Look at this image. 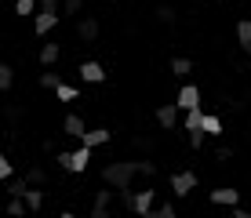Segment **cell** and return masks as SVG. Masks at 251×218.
<instances>
[{
  "mask_svg": "<svg viewBox=\"0 0 251 218\" xmlns=\"http://www.w3.org/2000/svg\"><path fill=\"white\" fill-rule=\"evenodd\" d=\"M237 40H240V51L251 55V19H240L237 22Z\"/></svg>",
  "mask_w": 251,
  "mask_h": 218,
  "instance_id": "cell-16",
  "label": "cell"
},
{
  "mask_svg": "<svg viewBox=\"0 0 251 218\" xmlns=\"http://www.w3.org/2000/svg\"><path fill=\"white\" fill-rule=\"evenodd\" d=\"M135 196H138V189H120V207H124V211H135Z\"/></svg>",
  "mask_w": 251,
  "mask_h": 218,
  "instance_id": "cell-26",
  "label": "cell"
},
{
  "mask_svg": "<svg viewBox=\"0 0 251 218\" xmlns=\"http://www.w3.org/2000/svg\"><path fill=\"white\" fill-rule=\"evenodd\" d=\"M109 138H113V131H109V127H95V131H88V135L80 138V145H88V149H95V145H106Z\"/></svg>",
  "mask_w": 251,
  "mask_h": 218,
  "instance_id": "cell-12",
  "label": "cell"
},
{
  "mask_svg": "<svg viewBox=\"0 0 251 218\" xmlns=\"http://www.w3.org/2000/svg\"><path fill=\"white\" fill-rule=\"evenodd\" d=\"M178 109H182V113H189V109H201V87H197V84H182V87H178Z\"/></svg>",
  "mask_w": 251,
  "mask_h": 218,
  "instance_id": "cell-5",
  "label": "cell"
},
{
  "mask_svg": "<svg viewBox=\"0 0 251 218\" xmlns=\"http://www.w3.org/2000/svg\"><path fill=\"white\" fill-rule=\"evenodd\" d=\"M204 117H207L204 109H189V113H182V131H204Z\"/></svg>",
  "mask_w": 251,
  "mask_h": 218,
  "instance_id": "cell-15",
  "label": "cell"
},
{
  "mask_svg": "<svg viewBox=\"0 0 251 218\" xmlns=\"http://www.w3.org/2000/svg\"><path fill=\"white\" fill-rule=\"evenodd\" d=\"M58 55H62V44L58 40H48L44 48L37 51V58H40V66H55L58 62Z\"/></svg>",
  "mask_w": 251,
  "mask_h": 218,
  "instance_id": "cell-11",
  "label": "cell"
},
{
  "mask_svg": "<svg viewBox=\"0 0 251 218\" xmlns=\"http://www.w3.org/2000/svg\"><path fill=\"white\" fill-rule=\"evenodd\" d=\"M76 73H80V80H84V84H106V66L95 62V58L80 62V66H76Z\"/></svg>",
  "mask_w": 251,
  "mask_h": 218,
  "instance_id": "cell-3",
  "label": "cell"
},
{
  "mask_svg": "<svg viewBox=\"0 0 251 218\" xmlns=\"http://www.w3.org/2000/svg\"><path fill=\"white\" fill-rule=\"evenodd\" d=\"M91 218H109V207H99V204H91Z\"/></svg>",
  "mask_w": 251,
  "mask_h": 218,
  "instance_id": "cell-36",
  "label": "cell"
},
{
  "mask_svg": "<svg viewBox=\"0 0 251 218\" xmlns=\"http://www.w3.org/2000/svg\"><path fill=\"white\" fill-rule=\"evenodd\" d=\"M135 174H142V164L138 160H109L106 168H102V182H106L109 189H131Z\"/></svg>",
  "mask_w": 251,
  "mask_h": 218,
  "instance_id": "cell-1",
  "label": "cell"
},
{
  "mask_svg": "<svg viewBox=\"0 0 251 218\" xmlns=\"http://www.w3.org/2000/svg\"><path fill=\"white\" fill-rule=\"evenodd\" d=\"M171 189H175V196H189L197 189V174L193 171H175L171 174Z\"/></svg>",
  "mask_w": 251,
  "mask_h": 218,
  "instance_id": "cell-6",
  "label": "cell"
},
{
  "mask_svg": "<svg viewBox=\"0 0 251 218\" xmlns=\"http://www.w3.org/2000/svg\"><path fill=\"white\" fill-rule=\"evenodd\" d=\"M157 19H160L164 25H175L178 15H175V7H171V4H160V7H157Z\"/></svg>",
  "mask_w": 251,
  "mask_h": 218,
  "instance_id": "cell-23",
  "label": "cell"
},
{
  "mask_svg": "<svg viewBox=\"0 0 251 218\" xmlns=\"http://www.w3.org/2000/svg\"><path fill=\"white\" fill-rule=\"evenodd\" d=\"M204 135H222V120H219V113H207V117H204Z\"/></svg>",
  "mask_w": 251,
  "mask_h": 218,
  "instance_id": "cell-20",
  "label": "cell"
},
{
  "mask_svg": "<svg viewBox=\"0 0 251 218\" xmlns=\"http://www.w3.org/2000/svg\"><path fill=\"white\" fill-rule=\"evenodd\" d=\"M25 207H29V215H37L40 207H44V193H40V189H29V193H25Z\"/></svg>",
  "mask_w": 251,
  "mask_h": 218,
  "instance_id": "cell-19",
  "label": "cell"
},
{
  "mask_svg": "<svg viewBox=\"0 0 251 218\" xmlns=\"http://www.w3.org/2000/svg\"><path fill=\"white\" fill-rule=\"evenodd\" d=\"M62 135H69V138H84V135H88V127H84V120L76 117V113H69V117L62 120Z\"/></svg>",
  "mask_w": 251,
  "mask_h": 218,
  "instance_id": "cell-13",
  "label": "cell"
},
{
  "mask_svg": "<svg viewBox=\"0 0 251 218\" xmlns=\"http://www.w3.org/2000/svg\"><path fill=\"white\" fill-rule=\"evenodd\" d=\"M171 73L175 76H189L193 73V62H189V58H171Z\"/></svg>",
  "mask_w": 251,
  "mask_h": 218,
  "instance_id": "cell-21",
  "label": "cell"
},
{
  "mask_svg": "<svg viewBox=\"0 0 251 218\" xmlns=\"http://www.w3.org/2000/svg\"><path fill=\"white\" fill-rule=\"evenodd\" d=\"M80 7H84V0H62V11L66 15H80Z\"/></svg>",
  "mask_w": 251,
  "mask_h": 218,
  "instance_id": "cell-30",
  "label": "cell"
},
{
  "mask_svg": "<svg viewBox=\"0 0 251 218\" xmlns=\"http://www.w3.org/2000/svg\"><path fill=\"white\" fill-rule=\"evenodd\" d=\"M99 33H102V25H99V19H91V15H84L80 22H76V37L80 40H99Z\"/></svg>",
  "mask_w": 251,
  "mask_h": 218,
  "instance_id": "cell-7",
  "label": "cell"
},
{
  "mask_svg": "<svg viewBox=\"0 0 251 218\" xmlns=\"http://www.w3.org/2000/svg\"><path fill=\"white\" fill-rule=\"evenodd\" d=\"M138 164H142V174H146V178H157V164H153V160H138Z\"/></svg>",
  "mask_w": 251,
  "mask_h": 218,
  "instance_id": "cell-33",
  "label": "cell"
},
{
  "mask_svg": "<svg viewBox=\"0 0 251 218\" xmlns=\"http://www.w3.org/2000/svg\"><path fill=\"white\" fill-rule=\"evenodd\" d=\"M215 207H240V189H211Z\"/></svg>",
  "mask_w": 251,
  "mask_h": 218,
  "instance_id": "cell-8",
  "label": "cell"
},
{
  "mask_svg": "<svg viewBox=\"0 0 251 218\" xmlns=\"http://www.w3.org/2000/svg\"><path fill=\"white\" fill-rule=\"evenodd\" d=\"M25 182H29V186H44V182H48V171L37 168V164H29V171H25Z\"/></svg>",
  "mask_w": 251,
  "mask_h": 218,
  "instance_id": "cell-18",
  "label": "cell"
},
{
  "mask_svg": "<svg viewBox=\"0 0 251 218\" xmlns=\"http://www.w3.org/2000/svg\"><path fill=\"white\" fill-rule=\"evenodd\" d=\"M157 211H160V218H178V211H175V204H160Z\"/></svg>",
  "mask_w": 251,
  "mask_h": 218,
  "instance_id": "cell-34",
  "label": "cell"
},
{
  "mask_svg": "<svg viewBox=\"0 0 251 218\" xmlns=\"http://www.w3.org/2000/svg\"><path fill=\"white\" fill-rule=\"evenodd\" d=\"M40 87H48V91H55V87L58 84H62V76H58V73H51V69H48V73H40V80H37Z\"/></svg>",
  "mask_w": 251,
  "mask_h": 218,
  "instance_id": "cell-24",
  "label": "cell"
},
{
  "mask_svg": "<svg viewBox=\"0 0 251 218\" xmlns=\"http://www.w3.org/2000/svg\"><path fill=\"white\" fill-rule=\"evenodd\" d=\"M55 95H58V102H76V98H80V87H73V84H58L55 87Z\"/></svg>",
  "mask_w": 251,
  "mask_h": 218,
  "instance_id": "cell-17",
  "label": "cell"
},
{
  "mask_svg": "<svg viewBox=\"0 0 251 218\" xmlns=\"http://www.w3.org/2000/svg\"><path fill=\"white\" fill-rule=\"evenodd\" d=\"M233 218H251V211H244V207H233Z\"/></svg>",
  "mask_w": 251,
  "mask_h": 218,
  "instance_id": "cell-37",
  "label": "cell"
},
{
  "mask_svg": "<svg viewBox=\"0 0 251 218\" xmlns=\"http://www.w3.org/2000/svg\"><path fill=\"white\" fill-rule=\"evenodd\" d=\"M109 200H113V189H99L91 204H99V207H109Z\"/></svg>",
  "mask_w": 251,
  "mask_h": 218,
  "instance_id": "cell-29",
  "label": "cell"
},
{
  "mask_svg": "<svg viewBox=\"0 0 251 218\" xmlns=\"http://www.w3.org/2000/svg\"><path fill=\"white\" fill-rule=\"evenodd\" d=\"M153 200H157V189H138V196H135V215H138V218L150 215V211H153Z\"/></svg>",
  "mask_w": 251,
  "mask_h": 218,
  "instance_id": "cell-10",
  "label": "cell"
},
{
  "mask_svg": "<svg viewBox=\"0 0 251 218\" xmlns=\"http://www.w3.org/2000/svg\"><path fill=\"white\" fill-rule=\"evenodd\" d=\"M11 84H15V69L11 66H0V91H11Z\"/></svg>",
  "mask_w": 251,
  "mask_h": 218,
  "instance_id": "cell-22",
  "label": "cell"
},
{
  "mask_svg": "<svg viewBox=\"0 0 251 218\" xmlns=\"http://www.w3.org/2000/svg\"><path fill=\"white\" fill-rule=\"evenodd\" d=\"M189 149H204V131H189Z\"/></svg>",
  "mask_w": 251,
  "mask_h": 218,
  "instance_id": "cell-31",
  "label": "cell"
},
{
  "mask_svg": "<svg viewBox=\"0 0 251 218\" xmlns=\"http://www.w3.org/2000/svg\"><path fill=\"white\" fill-rule=\"evenodd\" d=\"M58 218H76V215H73V211H62V215H58Z\"/></svg>",
  "mask_w": 251,
  "mask_h": 218,
  "instance_id": "cell-39",
  "label": "cell"
},
{
  "mask_svg": "<svg viewBox=\"0 0 251 218\" xmlns=\"http://www.w3.org/2000/svg\"><path fill=\"white\" fill-rule=\"evenodd\" d=\"M178 102H164V106H157V113H153V117H157V124L164 127V131H175L178 127Z\"/></svg>",
  "mask_w": 251,
  "mask_h": 218,
  "instance_id": "cell-4",
  "label": "cell"
},
{
  "mask_svg": "<svg viewBox=\"0 0 251 218\" xmlns=\"http://www.w3.org/2000/svg\"><path fill=\"white\" fill-rule=\"evenodd\" d=\"M229 156H233L229 145H219V149H215V160H229Z\"/></svg>",
  "mask_w": 251,
  "mask_h": 218,
  "instance_id": "cell-35",
  "label": "cell"
},
{
  "mask_svg": "<svg viewBox=\"0 0 251 218\" xmlns=\"http://www.w3.org/2000/svg\"><path fill=\"white\" fill-rule=\"evenodd\" d=\"M55 160H58V168L69 171V174H84L88 164H91V149H88V145H80V149H62Z\"/></svg>",
  "mask_w": 251,
  "mask_h": 218,
  "instance_id": "cell-2",
  "label": "cell"
},
{
  "mask_svg": "<svg viewBox=\"0 0 251 218\" xmlns=\"http://www.w3.org/2000/svg\"><path fill=\"white\" fill-rule=\"evenodd\" d=\"M40 7V0H15V15H33Z\"/></svg>",
  "mask_w": 251,
  "mask_h": 218,
  "instance_id": "cell-25",
  "label": "cell"
},
{
  "mask_svg": "<svg viewBox=\"0 0 251 218\" xmlns=\"http://www.w3.org/2000/svg\"><path fill=\"white\" fill-rule=\"evenodd\" d=\"M29 207H25V200H7V215L11 218H19V215H25Z\"/></svg>",
  "mask_w": 251,
  "mask_h": 218,
  "instance_id": "cell-27",
  "label": "cell"
},
{
  "mask_svg": "<svg viewBox=\"0 0 251 218\" xmlns=\"http://www.w3.org/2000/svg\"><path fill=\"white\" fill-rule=\"evenodd\" d=\"M40 15H58V0H40Z\"/></svg>",
  "mask_w": 251,
  "mask_h": 218,
  "instance_id": "cell-32",
  "label": "cell"
},
{
  "mask_svg": "<svg viewBox=\"0 0 251 218\" xmlns=\"http://www.w3.org/2000/svg\"><path fill=\"white\" fill-rule=\"evenodd\" d=\"M58 19H62V15H37V19H33V33H37V37H48L58 25Z\"/></svg>",
  "mask_w": 251,
  "mask_h": 218,
  "instance_id": "cell-14",
  "label": "cell"
},
{
  "mask_svg": "<svg viewBox=\"0 0 251 218\" xmlns=\"http://www.w3.org/2000/svg\"><path fill=\"white\" fill-rule=\"evenodd\" d=\"M142 218H160V211H150V215H142Z\"/></svg>",
  "mask_w": 251,
  "mask_h": 218,
  "instance_id": "cell-38",
  "label": "cell"
},
{
  "mask_svg": "<svg viewBox=\"0 0 251 218\" xmlns=\"http://www.w3.org/2000/svg\"><path fill=\"white\" fill-rule=\"evenodd\" d=\"M29 182H25V174L19 178V174H15L11 182H4V193H7V200H25V193H29Z\"/></svg>",
  "mask_w": 251,
  "mask_h": 218,
  "instance_id": "cell-9",
  "label": "cell"
},
{
  "mask_svg": "<svg viewBox=\"0 0 251 218\" xmlns=\"http://www.w3.org/2000/svg\"><path fill=\"white\" fill-rule=\"evenodd\" d=\"M0 178H4V182L15 178V168H11V160H7V156H0Z\"/></svg>",
  "mask_w": 251,
  "mask_h": 218,
  "instance_id": "cell-28",
  "label": "cell"
}]
</instances>
